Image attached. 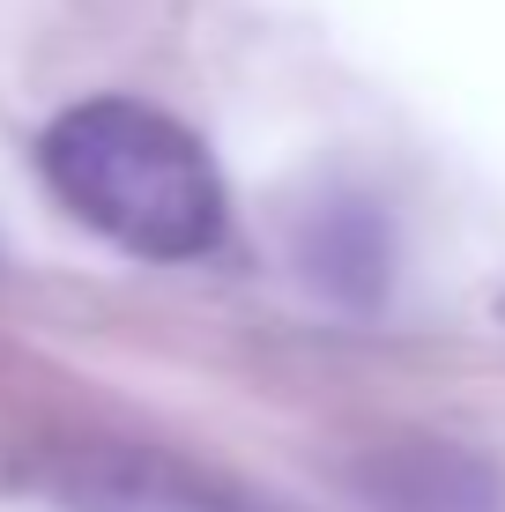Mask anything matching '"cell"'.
<instances>
[{"label":"cell","instance_id":"cell-2","mask_svg":"<svg viewBox=\"0 0 505 512\" xmlns=\"http://www.w3.org/2000/svg\"><path fill=\"white\" fill-rule=\"evenodd\" d=\"M67 512H238L231 498L201 490L186 468L149 453H90L67 468Z\"/></svg>","mask_w":505,"mask_h":512},{"label":"cell","instance_id":"cell-1","mask_svg":"<svg viewBox=\"0 0 505 512\" xmlns=\"http://www.w3.org/2000/svg\"><path fill=\"white\" fill-rule=\"evenodd\" d=\"M38 171L67 216L134 260H201L223 238V179L171 112L134 97L67 104L38 141Z\"/></svg>","mask_w":505,"mask_h":512},{"label":"cell","instance_id":"cell-3","mask_svg":"<svg viewBox=\"0 0 505 512\" xmlns=\"http://www.w3.org/2000/svg\"><path fill=\"white\" fill-rule=\"evenodd\" d=\"M498 320H505V297H498Z\"/></svg>","mask_w":505,"mask_h":512}]
</instances>
